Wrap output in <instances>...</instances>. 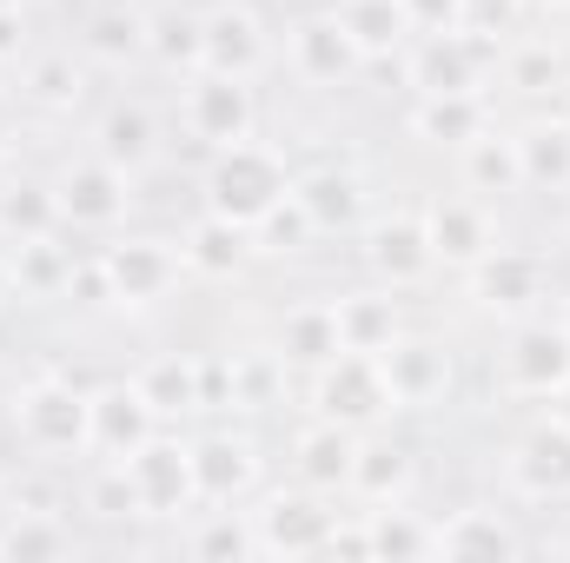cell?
<instances>
[{
	"label": "cell",
	"instance_id": "cell-27",
	"mask_svg": "<svg viewBox=\"0 0 570 563\" xmlns=\"http://www.w3.org/2000/svg\"><path fill=\"white\" fill-rule=\"evenodd\" d=\"M332 13H338V27L352 33L358 60H385V53H399V47L412 40V13H405V0H338Z\"/></svg>",
	"mask_w": 570,
	"mask_h": 563
},
{
	"label": "cell",
	"instance_id": "cell-29",
	"mask_svg": "<svg viewBox=\"0 0 570 563\" xmlns=\"http://www.w3.org/2000/svg\"><path fill=\"white\" fill-rule=\"evenodd\" d=\"M332 305H338V338H345V352H372V358H379V352L405 332L392 285H385V292H352V298H332Z\"/></svg>",
	"mask_w": 570,
	"mask_h": 563
},
{
	"label": "cell",
	"instance_id": "cell-14",
	"mask_svg": "<svg viewBox=\"0 0 570 563\" xmlns=\"http://www.w3.org/2000/svg\"><path fill=\"white\" fill-rule=\"evenodd\" d=\"M199 67L253 80L266 67V27H259V13L239 7V0H219L213 13H199Z\"/></svg>",
	"mask_w": 570,
	"mask_h": 563
},
{
	"label": "cell",
	"instance_id": "cell-40",
	"mask_svg": "<svg viewBox=\"0 0 570 563\" xmlns=\"http://www.w3.org/2000/svg\"><path fill=\"white\" fill-rule=\"evenodd\" d=\"M318 239V226H312V213L298 206V192H285L279 206L253 226V253H273V259H292V253H305Z\"/></svg>",
	"mask_w": 570,
	"mask_h": 563
},
{
	"label": "cell",
	"instance_id": "cell-39",
	"mask_svg": "<svg viewBox=\"0 0 570 563\" xmlns=\"http://www.w3.org/2000/svg\"><path fill=\"white\" fill-rule=\"evenodd\" d=\"M193 557H259V531H253V511H206L193 524Z\"/></svg>",
	"mask_w": 570,
	"mask_h": 563
},
{
	"label": "cell",
	"instance_id": "cell-7",
	"mask_svg": "<svg viewBox=\"0 0 570 563\" xmlns=\"http://www.w3.org/2000/svg\"><path fill=\"white\" fill-rule=\"evenodd\" d=\"M179 120H186V134L193 140H206L213 152L233 140H253V120H259V107H253V80H233V73H186V100H179Z\"/></svg>",
	"mask_w": 570,
	"mask_h": 563
},
{
	"label": "cell",
	"instance_id": "cell-33",
	"mask_svg": "<svg viewBox=\"0 0 570 563\" xmlns=\"http://www.w3.org/2000/svg\"><path fill=\"white\" fill-rule=\"evenodd\" d=\"M153 152H159V134L140 100H120L100 113V159H114L120 172H140V166H153Z\"/></svg>",
	"mask_w": 570,
	"mask_h": 563
},
{
	"label": "cell",
	"instance_id": "cell-10",
	"mask_svg": "<svg viewBox=\"0 0 570 563\" xmlns=\"http://www.w3.org/2000/svg\"><path fill=\"white\" fill-rule=\"evenodd\" d=\"M100 266H107V279H114V305H134V312L173 298V285H179V273H186L179 246H166V239H153V233L114 239V246L100 253Z\"/></svg>",
	"mask_w": 570,
	"mask_h": 563
},
{
	"label": "cell",
	"instance_id": "cell-24",
	"mask_svg": "<svg viewBox=\"0 0 570 563\" xmlns=\"http://www.w3.org/2000/svg\"><path fill=\"white\" fill-rule=\"evenodd\" d=\"M179 259L199 279H239L246 259H253V233L233 226V219H219V213H199L193 233H186V246H179Z\"/></svg>",
	"mask_w": 570,
	"mask_h": 563
},
{
	"label": "cell",
	"instance_id": "cell-32",
	"mask_svg": "<svg viewBox=\"0 0 570 563\" xmlns=\"http://www.w3.org/2000/svg\"><path fill=\"white\" fill-rule=\"evenodd\" d=\"M524 192H570V120H538L518 134Z\"/></svg>",
	"mask_w": 570,
	"mask_h": 563
},
{
	"label": "cell",
	"instance_id": "cell-23",
	"mask_svg": "<svg viewBox=\"0 0 570 563\" xmlns=\"http://www.w3.org/2000/svg\"><path fill=\"white\" fill-rule=\"evenodd\" d=\"M345 352L338 338V305L332 298H305L279 318V365H298V372H318Z\"/></svg>",
	"mask_w": 570,
	"mask_h": 563
},
{
	"label": "cell",
	"instance_id": "cell-13",
	"mask_svg": "<svg viewBox=\"0 0 570 563\" xmlns=\"http://www.w3.org/2000/svg\"><path fill=\"white\" fill-rule=\"evenodd\" d=\"M153 431H159V412H153V398L140 392V378H134V385H100V392H87V437H94V451H100L107 464H127Z\"/></svg>",
	"mask_w": 570,
	"mask_h": 563
},
{
	"label": "cell",
	"instance_id": "cell-45",
	"mask_svg": "<svg viewBox=\"0 0 570 563\" xmlns=\"http://www.w3.org/2000/svg\"><path fill=\"white\" fill-rule=\"evenodd\" d=\"M67 298H73V305H107V298H114L107 266H100V259H73V273H67Z\"/></svg>",
	"mask_w": 570,
	"mask_h": 563
},
{
	"label": "cell",
	"instance_id": "cell-16",
	"mask_svg": "<svg viewBox=\"0 0 570 563\" xmlns=\"http://www.w3.org/2000/svg\"><path fill=\"white\" fill-rule=\"evenodd\" d=\"M365 266L379 285H419L431 279V233H425V213H392L379 226H365Z\"/></svg>",
	"mask_w": 570,
	"mask_h": 563
},
{
	"label": "cell",
	"instance_id": "cell-28",
	"mask_svg": "<svg viewBox=\"0 0 570 563\" xmlns=\"http://www.w3.org/2000/svg\"><path fill=\"white\" fill-rule=\"evenodd\" d=\"M484 127H491V113H484L478 93H419V107H412V134L431 146H458L464 152Z\"/></svg>",
	"mask_w": 570,
	"mask_h": 563
},
{
	"label": "cell",
	"instance_id": "cell-9",
	"mask_svg": "<svg viewBox=\"0 0 570 563\" xmlns=\"http://www.w3.org/2000/svg\"><path fill=\"white\" fill-rule=\"evenodd\" d=\"M498 67L491 40L451 27V33H412V87L419 93H478Z\"/></svg>",
	"mask_w": 570,
	"mask_h": 563
},
{
	"label": "cell",
	"instance_id": "cell-48",
	"mask_svg": "<svg viewBox=\"0 0 570 563\" xmlns=\"http://www.w3.org/2000/svg\"><path fill=\"white\" fill-rule=\"evenodd\" d=\"M551 424H564V431H570V378L551 392Z\"/></svg>",
	"mask_w": 570,
	"mask_h": 563
},
{
	"label": "cell",
	"instance_id": "cell-52",
	"mask_svg": "<svg viewBox=\"0 0 570 563\" xmlns=\"http://www.w3.org/2000/svg\"><path fill=\"white\" fill-rule=\"evenodd\" d=\"M538 7H570V0H538Z\"/></svg>",
	"mask_w": 570,
	"mask_h": 563
},
{
	"label": "cell",
	"instance_id": "cell-3",
	"mask_svg": "<svg viewBox=\"0 0 570 563\" xmlns=\"http://www.w3.org/2000/svg\"><path fill=\"white\" fill-rule=\"evenodd\" d=\"M312 405H318V418L345 424V431H372V424H385L399 412V398L385 385V365L372 352H338L332 365H318L312 372Z\"/></svg>",
	"mask_w": 570,
	"mask_h": 563
},
{
	"label": "cell",
	"instance_id": "cell-15",
	"mask_svg": "<svg viewBox=\"0 0 570 563\" xmlns=\"http://www.w3.org/2000/svg\"><path fill=\"white\" fill-rule=\"evenodd\" d=\"M285 60L305 87H338V80L358 73V47L338 27V13H298L292 33H285Z\"/></svg>",
	"mask_w": 570,
	"mask_h": 563
},
{
	"label": "cell",
	"instance_id": "cell-22",
	"mask_svg": "<svg viewBox=\"0 0 570 563\" xmlns=\"http://www.w3.org/2000/svg\"><path fill=\"white\" fill-rule=\"evenodd\" d=\"M412 477H419V464H412V451L405 444H392V437H365L358 431V457H352V497L358 504H405V491H412Z\"/></svg>",
	"mask_w": 570,
	"mask_h": 563
},
{
	"label": "cell",
	"instance_id": "cell-53",
	"mask_svg": "<svg viewBox=\"0 0 570 563\" xmlns=\"http://www.w3.org/2000/svg\"><path fill=\"white\" fill-rule=\"evenodd\" d=\"M0 7H20V0H0Z\"/></svg>",
	"mask_w": 570,
	"mask_h": 563
},
{
	"label": "cell",
	"instance_id": "cell-26",
	"mask_svg": "<svg viewBox=\"0 0 570 563\" xmlns=\"http://www.w3.org/2000/svg\"><path fill=\"white\" fill-rule=\"evenodd\" d=\"M67 219H60L53 186H40V179H7L0 186V246H40Z\"/></svg>",
	"mask_w": 570,
	"mask_h": 563
},
{
	"label": "cell",
	"instance_id": "cell-46",
	"mask_svg": "<svg viewBox=\"0 0 570 563\" xmlns=\"http://www.w3.org/2000/svg\"><path fill=\"white\" fill-rule=\"evenodd\" d=\"M405 13H412V33H451V27H464L458 0H405Z\"/></svg>",
	"mask_w": 570,
	"mask_h": 563
},
{
	"label": "cell",
	"instance_id": "cell-43",
	"mask_svg": "<svg viewBox=\"0 0 570 563\" xmlns=\"http://www.w3.org/2000/svg\"><path fill=\"white\" fill-rule=\"evenodd\" d=\"M87 504H94L100 517H140V497H134V484H127V464H107V471L94 477Z\"/></svg>",
	"mask_w": 570,
	"mask_h": 563
},
{
	"label": "cell",
	"instance_id": "cell-17",
	"mask_svg": "<svg viewBox=\"0 0 570 563\" xmlns=\"http://www.w3.org/2000/svg\"><path fill=\"white\" fill-rule=\"evenodd\" d=\"M425 233H431V259H438V266H458V273H471V266L498 246L491 206H484V199H458V192L425 206Z\"/></svg>",
	"mask_w": 570,
	"mask_h": 563
},
{
	"label": "cell",
	"instance_id": "cell-44",
	"mask_svg": "<svg viewBox=\"0 0 570 563\" xmlns=\"http://www.w3.org/2000/svg\"><path fill=\"white\" fill-rule=\"evenodd\" d=\"M458 7H464V33H478V40L511 33L518 13H524V0H458Z\"/></svg>",
	"mask_w": 570,
	"mask_h": 563
},
{
	"label": "cell",
	"instance_id": "cell-50",
	"mask_svg": "<svg viewBox=\"0 0 570 563\" xmlns=\"http://www.w3.org/2000/svg\"><path fill=\"white\" fill-rule=\"evenodd\" d=\"M7 292H13V266L0 259V305H7Z\"/></svg>",
	"mask_w": 570,
	"mask_h": 563
},
{
	"label": "cell",
	"instance_id": "cell-20",
	"mask_svg": "<svg viewBox=\"0 0 570 563\" xmlns=\"http://www.w3.org/2000/svg\"><path fill=\"white\" fill-rule=\"evenodd\" d=\"M193 477H199V504H239L259 477V457L246 437L213 431V437H193Z\"/></svg>",
	"mask_w": 570,
	"mask_h": 563
},
{
	"label": "cell",
	"instance_id": "cell-36",
	"mask_svg": "<svg viewBox=\"0 0 570 563\" xmlns=\"http://www.w3.org/2000/svg\"><path fill=\"white\" fill-rule=\"evenodd\" d=\"M140 392L153 398V412L159 418H179V412H206V392H199V358H179V352H166V358H153L140 372Z\"/></svg>",
	"mask_w": 570,
	"mask_h": 563
},
{
	"label": "cell",
	"instance_id": "cell-42",
	"mask_svg": "<svg viewBox=\"0 0 570 563\" xmlns=\"http://www.w3.org/2000/svg\"><path fill=\"white\" fill-rule=\"evenodd\" d=\"M504 73H511V87H518V93H551V87L564 80V67H558V53H551V47H524V53H511V60H504Z\"/></svg>",
	"mask_w": 570,
	"mask_h": 563
},
{
	"label": "cell",
	"instance_id": "cell-34",
	"mask_svg": "<svg viewBox=\"0 0 570 563\" xmlns=\"http://www.w3.org/2000/svg\"><path fill=\"white\" fill-rule=\"evenodd\" d=\"M20 100L40 107V113H73L87 100V67L73 53H40L27 67V80H20Z\"/></svg>",
	"mask_w": 570,
	"mask_h": 563
},
{
	"label": "cell",
	"instance_id": "cell-19",
	"mask_svg": "<svg viewBox=\"0 0 570 563\" xmlns=\"http://www.w3.org/2000/svg\"><path fill=\"white\" fill-rule=\"evenodd\" d=\"M292 192H298V206L312 213L318 239H325V233H358V226H365V179H358L352 166H312V172L292 179Z\"/></svg>",
	"mask_w": 570,
	"mask_h": 563
},
{
	"label": "cell",
	"instance_id": "cell-25",
	"mask_svg": "<svg viewBox=\"0 0 570 563\" xmlns=\"http://www.w3.org/2000/svg\"><path fill=\"white\" fill-rule=\"evenodd\" d=\"M292 457H298V484H312V491H345V484H352V457H358V431L318 418V424L298 431Z\"/></svg>",
	"mask_w": 570,
	"mask_h": 563
},
{
	"label": "cell",
	"instance_id": "cell-49",
	"mask_svg": "<svg viewBox=\"0 0 570 563\" xmlns=\"http://www.w3.org/2000/svg\"><path fill=\"white\" fill-rule=\"evenodd\" d=\"M7 146H13V100L0 93V152H7Z\"/></svg>",
	"mask_w": 570,
	"mask_h": 563
},
{
	"label": "cell",
	"instance_id": "cell-38",
	"mask_svg": "<svg viewBox=\"0 0 570 563\" xmlns=\"http://www.w3.org/2000/svg\"><path fill=\"white\" fill-rule=\"evenodd\" d=\"M365 531H372V557H431L438 524H425L405 504H379V511H365Z\"/></svg>",
	"mask_w": 570,
	"mask_h": 563
},
{
	"label": "cell",
	"instance_id": "cell-35",
	"mask_svg": "<svg viewBox=\"0 0 570 563\" xmlns=\"http://www.w3.org/2000/svg\"><path fill=\"white\" fill-rule=\"evenodd\" d=\"M73 551V524L60 517V511H13L7 524H0V557H67Z\"/></svg>",
	"mask_w": 570,
	"mask_h": 563
},
{
	"label": "cell",
	"instance_id": "cell-1",
	"mask_svg": "<svg viewBox=\"0 0 570 563\" xmlns=\"http://www.w3.org/2000/svg\"><path fill=\"white\" fill-rule=\"evenodd\" d=\"M285 192H292V172H285L279 152L259 146V140L219 146L213 166H206V213H219V219H233V226H246V233L279 206Z\"/></svg>",
	"mask_w": 570,
	"mask_h": 563
},
{
	"label": "cell",
	"instance_id": "cell-21",
	"mask_svg": "<svg viewBox=\"0 0 570 563\" xmlns=\"http://www.w3.org/2000/svg\"><path fill=\"white\" fill-rule=\"evenodd\" d=\"M431 557H451V563H498V557H518V531H511L498 511L471 504V511H451V517L431 531Z\"/></svg>",
	"mask_w": 570,
	"mask_h": 563
},
{
	"label": "cell",
	"instance_id": "cell-51",
	"mask_svg": "<svg viewBox=\"0 0 570 563\" xmlns=\"http://www.w3.org/2000/svg\"><path fill=\"white\" fill-rule=\"evenodd\" d=\"M558 325H564V332H570V298H564V318H558Z\"/></svg>",
	"mask_w": 570,
	"mask_h": 563
},
{
	"label": "cell",
	"instance_id": "cell-47",
	"mask_svg": "<svg viewBox=\"0 0 570 563\" xmlns=\"http://www.w3.org/2000/svg\"><path fill=\"white\" fill-rule=\"evenodd\" d=\"M20 53V7H0V60Z\"/></svg>",
	"mask_w": 570,
	"mask_h": 563
},
{
	"label": "cell",
	"instance_id": "cell-4",
	"mask_svg": "<svg viewBox=\"0 0 570 563\" xmlns=\"http://www.w3.org/2000/svg\"><path fill=\"white\" fill-rule=\"evenodd\" d=\"M127 484L140 497V517H193L199 511V477H193V444L153 431L127 457Z\"/></svg>",
	"mask_w": 570,
	"mask_h": 563
},
{
	"label": "cell",
	"instance_id": "cell-18",
	"mask_svg": "<svg viewBox=\"0 0 570 563\" xmlns=\"http://www.w3.org/2000/svg\"><path fill=\"white\" fill-rule=\"evenodd\" d=\"M511 491L518 497H538V504H558L570 497V431L564 424H538V431H524L518 444H511Z\"/></svg>",
	"mask_w": 570,
	"mask_h": 563
},
{
	"label": "cell",
	"instance_id": "cell-8",
	"mask_svg": "<svg viewBox=\"0 0 570 563\" xmlns=\"http://www.w3.org/2000/svg\"><path fill=\"white\" fill-rule=\"evenodd\" d=\"M332 524L338 511H325V491H273L259 511H253V531H259V557H318L332 551Z\"/></svg>",
	"mask_w": 570,
	"mask_h": 563
},
{
	"label": "cell",
	"instance_id": "cell-5",
	"mask_svg": "<svg viewBox=\"0 0 570 563\" xmlns=\"http://www.w3.org/2000/svg\"><path fill=\"white\" fill-rule=\"evenodd\" d=\"M53 199H60V219L67 226H80V233H107V226H120L127 219V206H134V172H120L114 159H67L60 172H53Z\"/></svg>",
	"mask_w": 570,
	"mask_h": 563
},
{
	"label": "cell",
	"instance_id": "cell-12",
	"mask_svg": "<svg viewBox=\"0 0 570 563\" xmlns=\"http://www.w3.org/2000/svg\"><path fill=\"white\" fill-rule=\"evenodd\" d=\"M570 378V332L551 318H524L504 345V392L518 398H551Z\"/></svg>",
	"mask_w": 570,
	"mask_h": 563
},
{
	"label": "cell",
	"instance_id": "cell-6",
	"mask_svg": "<svg viewBox=\"0 0 570 563\" xmlns=\"http://www.w3.org/2000/svg\"><path fill=\"white\" fill-rule=\"evenodd\" d=\"M385 385L399 398V412H438L451 405V385H458V365H451V345L444 338H425V332H399L385 352Z\"/></svg>",
	"mask_w": 570,
	"mask_h": 563
},
{
	"label": "cell",
	"instance_id": "cell-30",
	"mask_svg": "<svg viewBox=\"0 0 570 563\" xmlns=\"http://www.w3.org/2000/svg\"><path fill=\"white\" fill-rule=\"evenodd\" d=\"M80 47H87V60H94V67H127V60H140V53H146V13H140V7H127V0L94 7V13H87Z\"/></svg>",
	"mask_w": 570,
	"mask_h": 563
},
{
	"label": "cell",
	"instance_id": "cell-2",
	"mask_svg": "<svg viewBox=\"0 0 570 563\" xmlns=\"http://www.w3.org/2000/svg\"><path fill=\"white\" fill-rule=\"evenodd\" d=\"M13 431L33 457H80L94 451L87 437V392L73 378H33L13 398Z\"/></svg>",
	"mask_w": 570,
	"mask_h": 563
},
{
	"label": "cell",
	"instance_id": "cell-37",
	"mask_svg": "<svg viewBox=\"0 0 570 563\" xmlns=\"http://www.w3.org/2000/svg\"><path fill=\"white\" fill-rule=\"evenodd\" d=\"M146 53L166 67V73H199V13H146Z\"/></svg>",
	"mask_w": 570,
	"mask_h": 563
},
{
	"label": "cell",
	"instance_id": "cell-31",
	"mask_svg": "<svg viewBox=\"0 0 570 563\" xmlns=\"http://www.w3.org/2000/svg\"><path fill=\"white\" fill-rule=\"evenodd\" d=\"M464 186H471V192H484V199L524 192V159H518V134H498V127H484L478 140L464 146Z\"/></svg>",
	"mask_w": 570,
	"mask_h": 563
},
{
	"label": "cell",
	"instance_id": "cell-41",
	"mask_svg": "<svg viewBox=\"0 0 570 563\" xmlns=\"http://www.w3.org/2000/svg\"><path fill=\"white\" fill-rule=\"evenodd\" d=\"M67 273H73V253H67V246H53V239L13 246V285H20V292L53 298V292H67Z\"/></svg>",
	"mask_w": 570,
	"mask_h": 563
},
{
	"label": "cell",
	"instance_id": "cell-11",
	"mask_svg": "<svg viewBox=\"0 0 570 563\" xmlns=\"http://www.w3.org/2000/svg\"><path fill=\"white\" fill-rule=\"evenodd\" d=\"M551 285V266L538 253H518V246H491L478 266H471V298L498 318H531L538 298Z\"/></svg>",
	"mask_w": 570,
	"mask_h": 563
}]
</instances>
